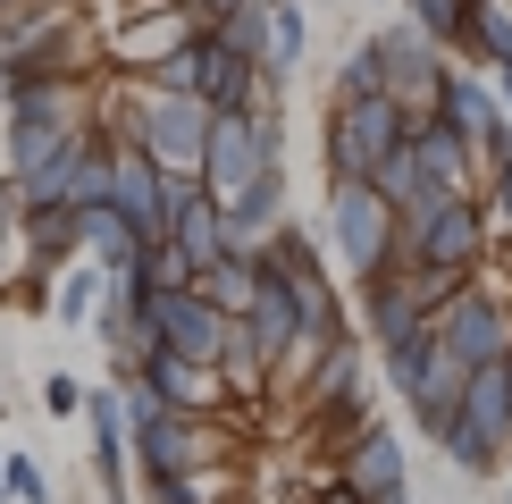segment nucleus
Returning a JSON list of instances; mask_svg holds the SVG:
<instances>
[{
  "mask_svg": "<svg viewBox=\"0 0 512 504\" xmlns=\"http://www.w3.org/2000/svg\"><path fill=\"white\" fill-rule=\"evenodd\" d=\"M403 118L387 93H361V101H328V185H370V168L403 143Z\"/></svg>",
  "mask_w": 512,
  "mask_h": 504,
  "instance_id": "f257e3e1",
  "label": "nucleus"
},
{
  "mask_svg": "<svg viewBox=\"0 0 512 504\" xmlns=\"http://www.w3.org/2000/svg\"><path fill=\"white\" fill-rule=\"evenodd\" d=\"M277 152H286V135H277V118H210V143H202V194L210 202H236L244 194V185L252 177H269V168H286V160H277Z\"/></svg>",
  "mask_w": 512,
  "mask_h": 504,
  "instance_id": "f03ea898",
  "label": "nucleus"
},
{
  "mask_svg": "<svg viewBox=\"0 0 512 504\" xmlns=\"http://www.w3.org/2000/svg\"><path fill=\"white\" fill-rule=\"evenodd\" d=\"M328 252L353 269V278L395 269V210L378 202L370 185H328Z\"/></svg>",
  "mask_w": 512,
  "mask_h": 504,
  "instance_id": "7ed1b4c3",
  "label": "nucleus"
},
{
  "mask_svg": "<svg viewBox=\"0 0 512 504\" xmlns=\"http://www.w3.org/2000/svg\"><path fill=\"white\" fill-rule=\"evenodd\" d=\"M429 336H437V353H454L462 370H479V362H504V353H512V303H504V294H479V286H462L445 311H429Z\"/></svg>",
  "mask_w": 512,
  "mask_h": 504,
  "instance_id": "20e7f679",
  "label": "nucleus"
},
{
  "mask_svg": "<svg viewBox=\"0 0 512 504\" xmlns=\"http://www.w3.org/2000/svg\"><path fill=\"white\" fill-rule=\"evenodd\" d=\"M370 59H378V93H387L403 118H429V110H437L445 59H437V42H429V34L387 26V34H370Z\"/></svg>",
  "mask_w": 512,
  "mask_h": 504,
  "instance_id": "39448f33",
  "label": "nucleus"
},
{
  "mask_svg": "<svg viewBox=\"0 0 512 504\" xmlns=\"http://www.w3.org/2000/svg\"><path fill=\"white\" fill-rule=\"evenodd\" d=\"M143 320H152V336H160V353H177V362H219V345H227V320L202 303L194 286H177V294H152L143 303Z\"/></svg>",
  "mask_w": 512,
  "mask_h": 504,
  "instance_id": "423d86ee",
  "label": "nucleus"
},
{
  "mask_svg": "<svg viewBox=\"0 0 512 504\" xmlns=\"http://www.w3.org/2000/svg\"><path fill=\"white\" fill-rule=\"evenodd\" d=\"M160 244L177 252V261L194 269V278H202L210 261H227V219H219V202H210L202 185H185V194H177V210H168V236H160Z\"/></svg>",
  "mask_w": 512,
  "mask_h": 504,
  "instance_id": "0eeeda50",
  "label": "nucleus"
},
{
  "mask_svg": "<svg viewBox=\"0 0 512 504\" xmlns=\"http://www.w3.org/2000/svg\"><path fill=\"white\" fill-rule=\"evenodd\" d=\"M361 328H370L378 353H387V345H403V336L429 328V303L403 286V269H378V278H361Z\"/></svg>",
  "mask_w": 512,
  "mask_h": 504,
  "instance_id": "6e6552de",
  "label": "nucleus"
},
{
  "mask_svg": "<svg viewBox=\"0 0 512 504\" xmlns=\"http://www.w3.org/2000/svg\"><path fill=\"white\" fill-rule=\"evenodd\" d=\"M336 479H345V488H353L361 504H387V496H403V437H387V429L370 420V429H361L353 446H345V471H336Z\"/></svg>",
  "mask_w": 512,
  "mask_h": 504,
  "instance_id": "1a4fd4ad",
  "label": "nucleus"
},
{
  "mask_svg": "<svg viewBox=\"0 0 512 504\" xmlns=\"http://www.w3.org/2000/svg\"><path fill=\"white\" fill-rule=\"evenodd\" d=\"M403 152H412L420 160V177H429L437 185V194H471V143H462L454 135V126H437V118H412V126H403Z\"/></svg>",
  "mask_w": 512,
  "mask_h": 504,
  "instance_id": "9d476101",
  "label": "nucleus"
},
{
  "mask_svg": "<svg viewBox=\"0 0 512 504\" xmlns=\"http://www.w3.org/2000/svg\"><path fill=\"white\" fill-rule=\"evenodd\" d=\"M17 244H26V278L42 286L51 269H68L76 252H84V236H76V210H17Z\"/></svg>",
  "mask_w": 512,
  "mask_h": 504,
  "instance_id": "9b49d317",
  "label": "nucleus"
},
{
  "mask_svg": "<svg viewBox=\"0 0 512 504\" xmlns=\"http://www.w3.org/2000/svg\"><path fill=\"white\" fill-rule=\"evenodd\" d=\"M462 420L487 429L496 446H512V353L504 362H479L471 378H462Z\"/></svg>",
  "mask_w": 512,
  "mask_h": 504,
  "instance_id": "f8f14e48",
  "label": "nucleus"
},
{
  "mask_svg": "<svg viewBox=\"0 0 512 504\" xmlns=\"http://www.w3.org/2000/svg\"><path fill=\"white\" fill-rule=\"evenodd\" d=\"M462 378H471V370H462L454 353H429V370H420L412 387H403V404H412V420H420V429H429V437H437L445 420L462 412Z\"/></svg>",
  "mask_w": 512,
  "mask_h": 504,
  "instance_id": "ddd939ff",
  "label": "nucleus"
},
{
  "mask_svg": "<svg viewBox=\"0 0 512 504\" xmlns=\"http://www.w3.org/2000/svg\"><path fill=\"white\" fill-rule=\"evenodd\" d=\"M303 0H261V59H252V68H261L269 84H286L294 76V59H303Z\"/></svg>",
  "mask_w": 512,
  "mask_h": 504,
  "instance_id": "4468645a",
  "label": "nucleus"
},
{
  "mask_svg": "<svg viewBox=\"0 0 512 504\" xmlns=\"http://www.w3.org/2000/svg\"><path fill=\"white\" fill-rule=\"evenodd\" d=\"M252 286H261V252H252V261H244V252H227V261H210L202 278H194V294L219 311V320H244V311H252Z\"/></svg>",
  "mask_w": 512,
  "mask_h": 504,
  "instance_id": "2eb2a0df",
  "label": "nucleus"
},
{
  "mask_svg": "<svg viewBox=\"0 0 512 504\" xmlns=\"http://www.w3.org/2000/svg\"><path fill=\"white\" fill-rule=\"evenodd\" d=\"M76 236H84V252H93V269H110V278H118L126 261H135V252H143V236H135V227L118 219L110 202H93V210H76Z\"/></svg>",
  "mask_w": 512,
  "mask_h": 504,
  "instance_id": "dca6fc26",
  "label": "nucleus"
},
{
  "mask_svg": "<svg viewBox=\"0 0 512 504\" xmlns=\"http://www.w3.org/2000/svg\"><path fill=\"white\" fill-rule=\"evenodd\" d=\"M101 303H110V269H68V278H59L51 320H59V328H93Z\"/></svg>",
  "mask_w": 512,
  "mask_h": 504,
  "instance_id": "f3484780",
  "label": "nucleus"
},
{
  "mask_svg": "<svg viewBox=\"0 0 512 504\" xmlns=\"http://www.w3.org/2000/svg\"><path fill=\"white\" fill-rule=\"evenodd\" d=\"M437 454L445 462H454V471H471V479H487V471H496V462H504V446H496V437H487V429H471V420H445V429H437Z\"/></svg>",
  "mask_w": 512,
  "mask_h": 504,
  "instance_id": "a211bd4d",
  "label": "nucleus"
},
{
  "mask_svg": "<svg viewBox=\"0 0 512 504\" xmlns=\"http://www.w3.org/2000/svg\"><path fill=\"white\" fill-rule=\"evenodd\" d=\"M462 51H479L487 68H504V59H512V9H496V0H471V26H462Z\"/></svg>",
  "mask_w": 512,
  "mask_h": 504,
  "instance_id": "6ab92c4d",
  "label": "nucleus"
},
{
  "mask_svg": "<svg viewBox=\"0 0 512 504\" xmlns=\"http://www.w3.org/2000/svg\"><path fill=\"white\" fill-rule=\"evenodd\" d=\"M403 9H412V34H429L437 51H445V42L462 51V26H471V0H403Z\"/></svg>",
  "mask_w": 512,
  "mask_h": 504,
  "instance_id": "aec40b11",
  "label": "nucleus"
},
{
  "mask_svg": "<svg viewBox=\"0 0 512 504\" xmlns=\"http://www.w3.org/2000/svg\"><path fill=\"white\" fill-rule=\"evenodd\" d=\"M0 504H51V479H42L34 454H9V462H0Z\"/></svg>",
  "mask_w": 512,
  "mask_h": 504,
  "instance_id": "412c9836",
  "label": "nucleus"
},
{
  "mask_svg": "<svg viewBox=\"0 0 512 504\" xmlns=\"http://www.w3.org/2000/svg\"><path fill=\"white\" fill-rule=\"evenodd\" d=\"M429 353H437V336H429V328H420V336H403V345H387V387L403 395L420 370H429Z\"/></svg>",
  "mask_w": 512,
  "mask_h": 504,
  "instance_id": "4be33fe9",
  "label": "nucleus"
},
{
  "mask_svg": "<svg viewBox=\"0 0 512 504\" xmlns=\"http://www.w3.org/2000/svg\"><path fill=\"white\" fill-rule=\"evenodd\" d=\"M361 93H378V59H370V42L336 68V101H361Z\"/></svg>",
  "mask_w": 512,
  "mask_h": 504,
  "instance_id": "5701e85b",
  "label": "nucleus"
},
{
  "mask_svg": "<svg viewBox=\"0 0 512 504\" xmlns=\"http://www.w3.org/2000/svg\"><path fill=\"white\" fill-rule=\"evenodd\" d=\"M143 496L152 504H202V479L185 471V479H143Z\"/></svg>",
  "mask_w": 512,
  "mask_h": 504,
  "instance_id": "b1692460",
  "label": "nucleus"
},
{
  "mask_svg": "<svg viewBox=\"0 0 512 504\" xmlns=\"http://www.w3.org/2000/svg\"><path fill=\"white\" fill-rule=\"evenodd\" d=\"M9 252H17V202H9V185H0V286H9Z\"/></svg>",
  "mask_w": 512,
  "mask_h": 504,
  "instance_id": "393cba45",
  "label": "nucleus"
},
{
  "mask_svg": "<svg viewBox=\"0 0 512 504\" xmlns=\"http://www.w3.org/2000/svg\"><path fill=\"white\" fill-rule=\"evenodd\" d=\"M42 404H51V412H84V387H76V378H42Z\"/></svg>",
  "mask_w": 512,
  "mask_h": 504,
  "instance_id": "a878e982",
  "label": "nucleus"
},
{
  "mask_svg": "<svg viewBox=\"0 0 512 504\" xmlns=\"http://www.w3.org/2000/svg\"><path fill=\"white\" fill-rule=\"evenodd\" d=\"M236 9H252V0H194V17H202V26H219V17H236Z\"/></svg>",
  "mask_w": 512,
  "mask_h": 504,
  "instance_id": "bb28decb",
  "label": "nucleus"
},
{
  "mask_svg": "<svg viewBox=\"0 0 512 504\" xmlns=\"http://www.w3.org/2000/svg\"><path fill=\"white\" fill-rule=\"evenodd\" d=\"M496 219H504V236H512V168H496Z\"/></svg>",
  "mask_w": 512,
  "mask_h": 504,
  "instance_id": "cd10ccee",
  "label": "nucleus"
},
{
  "mask_svg": "<svg viewBox=\"0 0 512 504\" xmlns=\"http://www.w3.org/2000/svg\"><path fill=\"white\" fill-rule=\"evenodd\" d=\"M487 84H496V101H504V118H512V59H504V68H487Z\"/></svg>",
  "mask_w": 512,
  "mask_h": 504,
  "instance_id": "c85d7f7f",
  "label": "nucleus"
},
{
  "mask_svg": "<svg viewBox=\"0 0 512 504\" xmlns=\"http://www.w3.org/2000/svg\"><path fill=\"white\" fill-rule=\"evenodd\" d=\"M311 504H361V496H353V488H345V479H328V488H319V496H311Z\"/></svg>",
  "mask_w": 512,
  "mask_h": 504,
  "instance_id": "c756f323",
  "label": "nucleus"
},
{
  "mask_svg": "<svg viewBox=\"0 0 512 504\" xmlns=\"http://www.w3.org/2000/svg\"><path fill=\"white\" fill-rule=\"evenodd\" d=\"M9 9H17V0H0V17H9Z\"/></svg>",
  "mask_w": 512,
  "mask_h": 504,
  "instance_id": "7c9ffc66",
  "label": "nucleus"
},
{
  "mask_svg": "<svg viewBox=\"0 0 512 504\" xmlns=\"http://www.w3.org/2000/svg\"><path fill=\"white\" fill-rule=\"evenodd\" d=\"M504 504H512V488H504Z\"/></svg>",
  "mask_w": 512,
  "mask_h": 504,
  "instance_id": "2f4dec72",
  "label": "nucleus"
}]
</instances>
